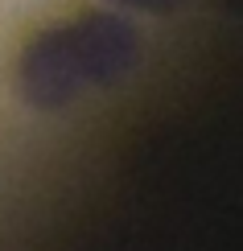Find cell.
Returning <instances> with one entry per match:
<instances>
[{"label": "cell", "mask_w": 243, "mask_h": 251, "mask_svg": "<svg viewBox=\"0 0 243 251\" xmlns=\"http://www.w3.org/2000/svg\"><path fill=\"white\" fill-rule=\"evenodd\" d=\"M140 58V33L115 13H82L25 46L17 91L41 111H58L91 87L120 82Z\"/></svg>", "instance_id": "obj_1"}, {"label": "cell", "mask_w": 243, "mask_h": 251, "mask_svg": "<svg viewBox=\"0 0 243 251\" xmlns=\"http://www.w3.org/2000/svg\"><path fill=\"white\" fill-rule=\"evenodd\" d=\"M115 4H128V8H144V13H169V8H177L182 0H115Z\"/></svg>", "instance_id": "obj_2"}]
</instances>
